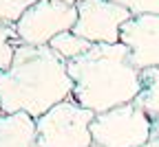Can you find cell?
I'll use <instances>...</instances> for the list:
<instances>
[{
  "label": "cell",
  "mask_w": 159,
  "mask_h": 147,
  "mask_svg": "<svg viewBox=\"0 0 159 147\" xmlns=\"http://www.w3.org/2000/svg\"><path fill=\"white\" fill-rule=\"evenodd\" d=\"M73 79V99L82 108L104 114L133 103L142 90V70L128 48L119 44H93L84 55L66 61Z\"/></svg>",
  "instance_id": "2"
},
{
  "label": "cell",
  "mask_w": 159,
  "mask_h": 147,
  "mask_svg": "<svg viewBox=\"0 0 159 147\" xmlns=\"http://www.w3.org/2000/svg\"><path fill=\"white\" fill-rule=\"evenodd\" d=\"M20 44H22V42H20V37L16 35L13 24H0V73L11 66L16 48Z\"/></svg>",
  "instance_id": "11"
},
{
  "label": "cell",
  "mask_w": 159,
  "mask_h": 147,
  "mask_svg": "<svg viewBox=\"0 0 159 147\" xmlns=\"http://www.w3.org/2000/svg\"><path fill=\"white\" fill-rule=\"evenodd\" d=\"M33 2L38 0H0V24H16Z\"/></svg>",
  "instance_id": "12"
},
{
  "label": "cell",
  "mask_w": 159,
  "mask_h": 147,
  "mask_svg": "<svg viewBox=\"0 0 159 147\" xmlns=\"http://www.w3.org/2000/svg\"><path fill=\"white\" fill-rule=\"evenodd\" d=\"M77 9L64 0H38L13 24L22 44L49 46V42L64 31H73Z\"/></svg>",
  "instance_id": "5"
},
{
  "label": "cell",
  "mask_w": 159,
  "mask_h": 147,
  "mask_svg": "<svg viewBox=\"0 0 159 147\" xmlns=\"http://www.w3.org/2000/svg\"><path fill=\"white\" fill-rule=\"evenodd\" d=\"M133 103L142 108L150 116V121L159 119V68L142 70V90Z\"/></svg>",
  "instance_id": "9"
},
{
  "label": "cell",
  "mask_w": 159,
  "mask_h": 147,
  "mask_svg": "<svg viewBox=\"0 0 159 147\" xmlns=\"http://www.w3.org/2000/svg\"><path fill=\"white\" fill-rule=\"evenodd\" d=\"M91 136L95 145L102 147H139L152 138V121L139 106L126 103L95 114Z\"/></svg>",
  "instance_id": "4"
},
{
  "label": "cell",
  "mask_w": 159,
  "mask_h": 147,
  "mask_svg": "<svg viewBox=\"0 0 159 147\" xmlns=\"http://www.w3.org/2000/svg\"><path fill=\"white\" fill-rule=\"evenodd\" d=\"M91 147H102V145H95V143H93V145H91Z\"/></svg>",
  "instance_id": "18"
},
{
  "label": "cell",
  "mask_w": 159,
  "mask_h": 147,
  "mask_svg": "<svg viewBox=\"0 0 159 147\" xmlns=\"http://www.w3.org/2000/svg\"><path fill=\"white\" fill-rule=\"evenodd\" d=\"M0 147H38L35 119L16 112L0 116Z\"/></svg>",
  "instance_id": "8"
},
{
  "label": "cell",
  "mask_w": 159,
  "mask_h": 147,
  "mask_svg": "<svg viewBox=\"0 0 159 147\" xmlns=\"http://www.w3.org/2000/svg\"><path fill=\"white\" fill-rule=\"evenodd\" d=\"M91 46H93L91 42H86L84 37L75 35L73 31H64V33H60L57 37H53L49 42V48L53 53H57L64 61H71V59H75L80 55H84Z\"/></svg>",
  "instance_id": "10"
},
{
  "label": "cell",
  "mask_w": 159,
  "mask_h": 147,
  "mask_svg": "<svg viewBox=\"0 0 159 147\" xmlns=\"http://www.w3.org/2000/svg\"><path fill=\"white\" fill-rule=\"evenodd\" d=\"M2 114H5V112H2V106H0V116H2Z\"/></svg>",
  "instance_id": "17"
},
{
  "label": "cell",
  "mask_w": 159,
  "mask_h": 147,
  "mask_svg": "<svg viewBox=\"0 0 159 147\" xmlns=\"http://www.w3.org/2000/svg\"><path fill=\"white\" fill-rule=\"evenodd\" d=\"M71 94L69 66L49 46L20 44L11 66L0 73V106L5 114L25 112L40 119Z\"/></svg>",
  "instance_id": "1"
},
{
  "label": "cell",
  "mask_w": 159,
  "mask_h": 147,
  "mask_svg": "<svg viewBox=\"0 0 159 147\" xmlns=\"http://www.w3.org/2000/svg\"><path fill=\"white\" fill-rule=\"evenodd\" d=\"M152 136H157V138H159V119H157V121H152Z\"/></svg>",
  "instance_id": "15"
},
{
  "label": "cell",
  "mask_w": 159,
  "mask_h": 147,
  "mask_svg": "<svg viewBox=\"0 0 159 147\" xmlns=\"http://www.w3.org/2000/svg\"><path fill=\"white\" fill-rule=\"evenodd\" d=\"M111 2L128 9L133 15H146V13H159V0H111Z\"/></svg>",
  "instance_id": "13"
},
{
  "label": "cell",
  "mask_w": 159,
  "mask_h": 147,
  "mask_svg": "<svg viewBox=\"0 0 159 147\" xmlns=\"http://www.w3.org/2000/svg\"><path fill=\"white\" fill-rule=\"evenodd\" d=\"M77 22L73 33L91 44H119L122 27L133 13L111 0H77Z\"/></svg>",
  "instance_id": "6"
},
{
  "label": "cell",
  "mask_w": 159,
  "mask_h": 147,
  "mask_svg": "<svg viewBox=\"0 0 159 147\" xmlns=\"http://www.w3.org/2000/svg\"><path fill=\"white\" fill-rule=\"evenodd\" d=\"M119 42L128 48L130 61L139 68H159V13L133 15L122 27Z\"/></svg>",
  "instance_id": "7"
},
{
  "label": "cell",
  "mask_w": 159,
  "mask_h": 147,
  "mask_svg": "<svg viewBox=\"0 0 159 147\" xmlns=\"http://www.w3.org/2000/svg\"><path fill=\"white\" fill-rule=\"evenodd\" d=\"M64 2H69V5H75V2H77V0H64Z\"/></svg>",
  "instance_id": "16"
},
{
  "label": "cell",
  "mask_w": 159,
  "mask_h": 147,
  "mask_svg": "<svg viewBox=\"0 0 159 147\" xmlns=\"http://www.w3.org/2000/svg\"><path fill=\"white\" fill-rule=\"evenodd\" d=\"M139 147H159V138L157 136H152L148 143H144V145H139Z\"/></svg>",
  "instance_id": "14"
},
{
  "label": "cell",
  "mask_w": 159,
  "mask_h": 147,
  "mask_svg": "<svg viewBox=\"0 0 159 147\" xmlns=\"http://www.w3.org/2000/svg\"><path fill=\"white\" fill-rule=\"evenodd\" d=\"M93 121L95 112L82 108L73 97H69L35 119L38 147H91Z\"/></svg>",
  "instance_id": "3"
}]
</instances>
